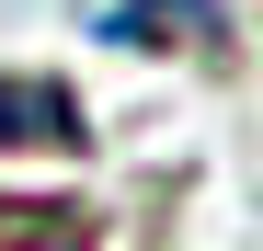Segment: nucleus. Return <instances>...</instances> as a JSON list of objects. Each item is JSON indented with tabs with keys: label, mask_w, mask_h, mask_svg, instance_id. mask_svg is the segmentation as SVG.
I'll return each instance as SVG.
<instances>
[{
	"label": "nucleus",
	"mask_w": 263,
	"mask_h": 251,
	"mask_svg": "<svg viewBox=\"0 0 263 251\" xmlns=\"http://www.w3.org/2000/svg\"><path fill=\"white\" fill-rule=\"evenodd\" d=\"M103 34H115V46H206V34H217V0H115Z\"/></svg>",
	"instance_id": "f03ea898"
},
{
	"label": "nucleus",
	"mask_w": 263,
	"mask_h": 251,
	"mask_svg": "<svg viewBox=\"0 0 263 251\" xmlns=\"http://www.w3.org/2000/svg\"><path fill=\"white\" fill-rule=\"evenodd\" d=\"M0 149H46V160H80V149H92L69 80H0Z\"/></svg>",
	"instance_id": "f257e3e1"
}]
</instances>
